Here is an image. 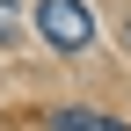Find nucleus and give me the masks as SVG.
Here are the masks:
<instances>
[{"instance_id": "1", "label": "nucleus", "mask_w": 131, "mask_h": 131, "mask_svg": "<svg viewBox=\"0 0 131 131\" xmlns=\"http://www.w3.org/2000/svg\"><path fill=\"white\" fill-rule=\"evenodd\" d=\"M37 29H44L51 51H88L95 44V15L80 0H37Z\"/></svg>"}, {"instance_id": "2", "label": "nucleus", "mask_w": 131, "mask_h": 131, "mask_svg": "<svg viewBox=\"0 0 131 131\" xmlns=\"http://www.w3.org/2000/svg\"><path fill=\"white\" fill-rule=\"evenodd\" d=\"M51 131H124L109 117H88V109H51Z\"/></svg>"}, {"instance_id": "3", "label": "nucleus", "mask_w": 131, "mask_h": 131, "mask_svg": "<svg viewBox=\"0 0 131 131\" xmlns=\"http://www.w3.org/2000/svg\"><path fill=\"white\" fill-rule=\"evenodd\" d=\"M15 37V0H0V44Z\"/></svg>"}, {"instance_id": "4", "label": "nucleus", "mask_w": 131, "mask_h": 131, "mask_svg": "<svg viewBox=\"0 0 131 131\" xmlns=\"http://www.w3.org/2000/svg\"><path fill=\"white\" fill-rule=\"evenodd\" d=\"M124 44H131V15H124Z\"/></svg>"}]
</instances>
